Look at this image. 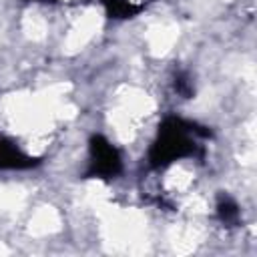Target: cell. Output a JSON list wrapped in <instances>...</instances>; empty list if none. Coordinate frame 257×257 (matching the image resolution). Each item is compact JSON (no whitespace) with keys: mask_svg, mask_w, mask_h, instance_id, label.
Wrapping results in <instances>:
<instances>
[{"mask_svg":"<svg viewBox=\"0 0 257 257\" xmlns=\"http://www.w3.org/2000/svg\"><path fill=\"white\" fill-rule=\"evenodd\" d=\"M211 131L193 120H185L181 116H167L159 135L149 151V163L153 169H165L171 163L187 157H201L203 147L197 143L199 139H209Z\"/></svg>","mask_w":257,"mask_h":257,"instance_id":"obj_1","label":"cell"},{"mask_svg":"<svg viewBox=\"0 0 257 257\" xmlns=\"http://www.w3.org/2000/svg\"><path fill=\"white\" fill-rule=\"evenodd\" d=\"M88 169L86 179H114L122 171V159L118 149L102 135H92L88 141Z\"/></svg>","mask_w":257,"mask_h":257,"instance_id":"obj_2","label":"cell"},{"mask_svg":"<svg viewBox=\"0 0 257 257\" xmlns=\"http://www.w3.org/2000/svg\"><path fill=\"white\" fill-rule=\"evenodd\" d=\"M38 165V159L20 151L10 139L0 135V171H24Z\"/></svg>","mask_w":257,"mask_h":257,"instance_id":"obj_3","label":"cell"},{"mask_svg":"<svg viewBox=\"0 0 257 257\" xmlns=\"http://www.w3.org/2000/svg\"><path fill=\"white\" fill-rule=\"evenodd\" d=\"M217 217L223 225L235 227L239 223V205H237V201L233 197L225 195V193L219 195V199H217Z\"/></svg>","mask_w":257,"mask_h":257,"instance_id":"obj_4","label":"cell"},{"mask_svg":"<svg viewBox=\"0 0 257 257\" xmlns=\"http://www.w3.org/2000/svg\"><path fill=\"white\" fill-rule=\"evenodd\" d=\"M100 4L104 6L106 14L110 18H133L141 12V6L139 4H133L131 0H100Z\"/></svg>","mask_w":257,"mask_h":257,"instance_id":"obj_5","label":"cell"},{"mask_svg":"<svg viewBox=\"0 0 257 257\" xmlns=\"http://www.w3.org/2000/svg\"><path fill=\"white\" fill-rule=\"evenodd\" d=\"M175 90L183 96V98H191L193 96V84H191V80H189V76L185 74V72H177V76H175Z\"/></svg>","mask_w":257,"mask_h":257,"instance_id":"obj_6","label":"cell"},{"mask_svg":"<svg viewBox=\"0 0 257 257\" xmlns=\"http://www.w3.org/2000/svg\"><path fill=\"white\" fill-rule=\"evenodd\" d=\"M30 2H52V0H30Z\"/></svg>","mask_w":257,"mask_h":257,"instance_id":"obj_7","label":"cell"}]
</instances>
